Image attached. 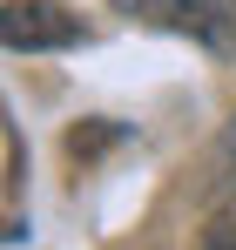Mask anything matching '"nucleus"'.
I'll return each instance as SVG.
<instances>
[{
  "label": "nucleus",
  "instance_id": "39448f33",
  "mask_svg": "<svg viewBox=\"0 0 236 250\" xmlns=\"http://www.w3.org/2000/svg\"><path fill=\"white\" fill-rule=\"evenodd\" d=\"M0 237H20V223H14V216H0Z\"/></svg>",
  "mask_w": 236,
  "mask_h": 250
},
{
  "label": "nucleus",
  "instance_id": "423d86ee",
  "mask_svg": "<svg viewBox=\"0 0 236 250\" xmlns=\"http://www.w3.org/2000/svg\"><path fill=\"white\" fill-rule=\"evenodd\" d=\"M230 163H236V122H230Z\"/></svg>",
  "mask_w": 236,
  "mask_h": 250
},
{
  "label": "nucleus",
  "instance_id": "f03ea898",
  "mask_svg": "<svg viewBox=\"0 0 236 250\" xmlns=\"http://www.w3.org/2000/svg\"><path fill=\"white\" fill-rule=\"evenodd\" d=\"M121 14H135V21H156L169 34H189L202 47H223L230 41V21H223V7L216 0H115Z\"/></svg>",
  "mask_w": 236,
  "mask_h": 250
},
{
  "label": "nucleus",
  "instance_id": "20e7f679",
  "mask_svg": "<svg viewBox=\"0 0 236 250\" xmlns=\"http://www.w3.org/2000/svg\"><path fill=\"white\" fill-rule=\"evenodd\" d=\"M202 250H236V209H216L209 230H202Z\"/></svg>",
  "mask_w": 236,
  "mask_h": 250
},
{
  "label": "nucleus",
  "instance_id": "7ed1b4c3",
  "mask_svg": "<svg viewBox=\"0 0 236 250\" xmlns=\"http://www.w3.org/2000/svg\"><path fill=\"white\" fill-rule=\"evenodd\" d=\"M108 142H121V122H81L75 135H68V156H75V163H88V156H101Z\"/></svg>",
  "mask_w": 236,
  "mask_h": 250
},
{
  "label": "nucleus",
  "instance_id": "f257e3e1",
  "mask_svg": "<svg viewBox=\"0 0 236 250\" xmlns=\"http://www.w3.org/2000/svg\"><path fill=\"white\" fill-rule=\"evenodd\" d=\"M0 41L7 47H75L81 21L61 0H7L0 7Z\"/></svg>",
  "mask_w": 236,
  "mask_h": 250
}]
</instances>
